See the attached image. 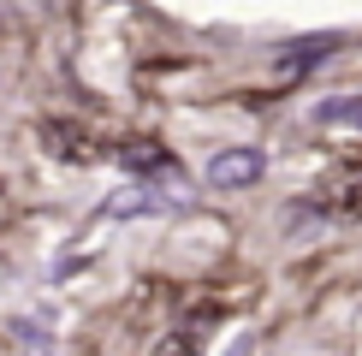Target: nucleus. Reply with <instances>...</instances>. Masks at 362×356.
I'll use <instances>...</instances> for the list:
<instances>
[{"label":"nucleus","instance_id":"6e6552de","mask_svg":"<svg viewBox=\"0 0 362 356\" xmlns=\"http://www.w3.org/2000/svg\"><path fill=\"white\" fill-rule=\"evenodd\" d=\"M232 356H262V350H255V345H250V350H244V345H238V350H232Z\"/></svg>","mask_w":362,"mask_h":356},{"label":"nucleus","instance_id":"7ed1b4c3","mask_svg":"<svg viewBox=\"0 0 362 356\" xmlns=\"http://www.w3.org/2000/svg\"><path fill=\"white\" fill-rule=\"evenodd\" d=\"M315 125H321V131H362V95H327V101H315Z\"/></svg>","mask_w":362,"mask_h":356},{"label":"nucleus","instance_id":"f257e3e1","mask_svg":"<svg viewBox=\"0 0 362 356\" xmlns=\"http://www.w3.org/2000/svg\"><path fill=\"white\" fill-rule=\"evenodd\" d=\"M315 208L327 220H362V167H339L315 184Z\"/></svg>","mask_w":362,"mask_h":356},{"label":"nucleus","instance_id":"20e7f679","mask_svg":"<svg viewBox=\"0 0 362 356\" xmlns=\"http://www.w3.org/2000/svg\"><path fill=\"white\" fill-rule=\"evenodd\" d=\"M42 137L54 143L59 160H95V143H89L83 131H71V125H42Z\"/></svg>","mask_w":362,"mask_h":356},{"label":"nucleus","instance_id":"0eeeda50","mask_svg":"<svg viewBox=\"0 0 362 356\" xmlns=\"http://www.w3.org/2000/svg\"><path fill=\"white\" fill-rule=\"evenodd\" d=\"M155 356H202V345H196L190 333H167V338L155 345Z\"/></svg>","mask_w":362,"mask_h":356},{"label":"nucleus","instance_id":"f03ea898","mask_svg":"<svg viewBox=\"0 0 362 356\" xmlns=\"http://www.w3.org/2000/svg\"><path fill=\"white\" fill-rule=\"evenodd\" d=\"M267 172V155L262 148H220L214 160H208V184L214 190H244L255 178Z\"/></svg>","mask_w":362,"mask_h":356},{"label":"nucleus","instance_id":"423d86ee","mask_svg":"<svg viewBox=\"0 0 362 356\" xmlns=\"http://www.w3.org/2000/svg\"><path fill=\"white\" fill-rule=\"evenodd\" d=\"M12 356H54V338L42 326H18L12 333Z\"/></svg>","mask_w":362,"mask_h":356},{"label":"nucleus","instance_id":"39448f33","mask_svg":"<svg viewBox=\"0 0 362 356\" xmlns=\"http://www.w3.org/2000/svg\"><path fill=\"white\" fill-rule=\"evenodd\" d=\"M160 208H167V202H160L155 190L131 184V190H119V196L107 202V214H113V220H131V214H160Z\"/></svg>","mask_w":362,"mask_h":356}]
</instances>
